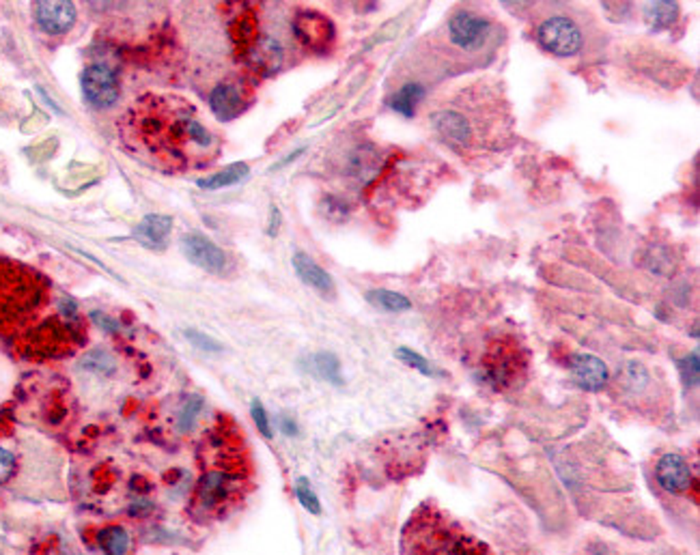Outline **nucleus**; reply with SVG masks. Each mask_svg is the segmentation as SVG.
<instances>
[{
    "label": "nucleus",
    "instance_id": "26",
    "mask_svg": "<svg viewBox=\"0 0 700 555\" xmlns=\"http://www.w3.org/2000/svg\"><path fill=\"white\" fill-rule=\"evenodd\" d=\"M619 384H623L627 392H640L645 390L646 384H649V373L646 369L638 362H629L623 369V373L619 375Z\"/></svg>",
    "mask_w": 700,
    "mask_h": 555
},
{
    "label": "nucleus",
    "instance_id": "25",
    "mask_svg": "<svg viewBox=\"0 0 700 555\" xmlns=\"http://www.w3.org/2000/svg\"><path fill=\"white\" fill-rule=\"evenodd\" d=\"M203 410V399L201 396L192 394L188 396L184 401V405H181L179 413H177V431L181 435H188L190 431H195L196 427V418L198 413Z\"/></svg>",
    "mask_w": 700,
    "mask_h": 555
},
{
    "label": "nucleus",
    "instance_id": "23",
    "mask_svg": "<svg viewBox=\"0 0 700 555\" xmlns=\"http://www.w3.org/2000/svg\"><path fill=\"white\" fill-rule=\"evenodd\" d=\"M367 302L373 303V306L379 308V311L393 312V314L407 312L412 308V302L407 300L405 295H401V293L390 291V289H373V291H369L367 293Z\"/></svg>",
    "mask_w": 700,
    "mask_h": 555
},
{
    "label": "nucleus",
    "instance_id": "2",
    "mask_svg": "<svg viewBox=\"0 0 700 555\" xmlns=\"http://www.w3.org/2000/svg\"><path fill=\"white\" fill-rule=\"evenodd\" d=\"M52 311V286L44 274L20 261L0 256V334L18 349L59 314Z\"/></svg>",
    "mask_w": 700,
    "mask_h": 555
},
{
    "label": "nucleus",
    "instance_id": "16",
    "mask_svg": "<svg viewBox=\"0 0 700 555\" xmlns=\"http://www.w3.org/2000/svg\"><path fill=\"white\" fill-rule=\"evenodd\" d=\"M429 123L433 125L438 134H442L446 140H453L457 145H470L472 143V125L466 119V114L457 112L453 108H442L431 112Z\"/></svg>",
    "mask_w": 700,
    "mask_h": 555
},
{
    "label": "nucleus",
    "instance_id": "37",
    "mask_svg": "<svg viewBox=\"0 0 700 555\" xmlns=\"http://www.w3.org/2000/svg\"><path fill=\"white\" fill-rule=\"evenodd\" d=\"M280 428H283V433L289 435V437H294V435H297V427H296V422L291 420V418H283V420H280Z\"/></svg>",
    "mask_w": 700,
    "mask_h": 555
},
{
    "label": "nucleus",
    "instance_id": "28",
    "mask_svg": "<svg viewBox=\"0 0 700 555\" xmlns=\"http://www.w3.org/2000/svg\"><path fill=\"white\" fill-rule=\"evenodd\" d=\"M679 375H681V381L686 387H696L700 379V360H698V351H692L688 353L686 358H681L677 362Z\"/></svg>",
    "mask_w": 700,
    "mask_h": 555
},
{
    "label": "nucleus",
    "instance_id": "7",
    "mask_svg": "<svg viewBox=\"0 0 700 555\" xmlns=\"http://www.w3.org/2000/svg\"><path fill=\"white\" fill-rule=\"evenodd\" d=\"M296 39L311 52H326L334 41V24L330 18L317 12H300L291 24Z\"/></svg>",
    "mask_w": 700,
    "mask_h": 555
},
{
    "label": "nucleus",
    "instance_id": "6",
    "mask_svg": "<svg viewBox=\"0 0 700 555\" xmlns=\"http://www.w3.org/2000/svg\"><path fill=\"white\" fill-rule=\"evenodd\" d=\"M537 39H539L543 50H547L554 56H561V59L576 56L584 46L579 26L565 15H552V18L543 20L537 29Z\"/></svg>",
    "mask_w": 700,
    "mask_h": 555
},
{
    "label": "nucleus",
    "instance_id": "32",
    "mask_svg": "<svg viewBox=\"0 0 700 555\" xmlns=\"http://www.w3.org/2000/svg\"><path fill=\"white\" fill-rule=\"evenodd\" d=\"M15 469H18V460L12 450L0 446V486H4L9 480L13 478Z\"/></svg>",
    "mask_w": 700,
    "mask_h": 555
},
{
    "label": "nucleus",
    "instance_id": "22",
    "mask_svg": "<svg viewBox=\"0 0 700 555\" xmlns=\"http://www.w3.org/2000/svg\"><path fill=\"white\" fill-rule=\"evenodd\" d=\"M248 164H244V162H238V164H231L227 166V169L216 172V175L207 177V179H198V187H203V190H221V187H229V186H235V183L244 181L248 177Z\"/></svg>",
    "mask_w": 700,
    "mask_h": 555
},
{
    "label": "nucleus",
    "instance_id": "3",
    "mask_svg": "<svg viewBox=\"0 0 700 555\" xmlns=\"http://www.w3.org/2000/svg\"><path fill=\"white\" fill-rule=\"evenodd\" d=\"M404 555H494L492 549L453 521L446 512L425 501L412 512L401 534Z\"/></svg>",
    "mask_w": 700,
    "mask_h": 555
},
{
    "label": "nucleus",
    "instance_id": "29",
    "mask_svg": "<svg viewBox=\"0 0 700 555\" xmlns=\"http://www.w3.org/2000/svg\"><path fill=\"white\" fill-rule=\"evenodd\" d=\"M296 497L302 504V508L311 512V515H321L320 497H317L315 491L311 489V483H308V478H304V476L296 480Z\"/></svg>",
    "mask_w": 700,
    "mask_h": 555
},
{
    "label": "nucleus",
    "instance_id": "33",
    "mask_svg": "<svg viewBox=\"0 0 700 555\" xmlns=\"http://www.w3.org/2000/svg\"><path fill=\"white\" fill-rule=\"evenodd\" d=\"M250 416H253V420H254V424H257V428H259V433L263 435L265 439H270L271 437V427H270V418H268V413H265V407L261 405V401H257L254 399L253 401V405H250Z\"/></svg>",
    "mask_w": 700,
    "mask_h": 555
},
{
    "label": "nucleus",
    "instance_id": "12",
    "mask_svg": "<svg viewBox=\"0 0 700 555\" xmlns=\"http://www.w3.org/2000/svg\"><path fill=\"white\" fill-rule=\"evenodd\" d=\"M569 370H571L576 384L587 392L604 390L610 379V370L604 360H599L597 355H590V353L571 355Z\"/></svg>",
    "mask_w": 700,
    "mask_h": 555
},
{
    "label": "nucleus",
    "instance_id": "24",
    "mask_svg": "<svg viewBox=\"0 0 700 555\" xmlns=\"http://www.w3.org/2000/svg\"><path fill=\"white\" fill-rule=\"evenodd\" d=\"M645 15L653 30H663L675 24L679 7L677 3H649L645 7Z\"/></svg>",
    "mask_w": 700,
    "mask_h": 555
},
{
    "label": "nucleus",
    "instance_id": "1",
    "mask_svg": "<svg viewBox=\"0 0 700 555\" xmlns=\"http://www.w3.org/2000/svg\"><path fill=\"white\" fill-rule=\"evenodd\" d=\"M128 153L166 175L205 169L218 153V138L198 121L196 108L177 95L138 97L119 123Z\"/></svg>",
    "mask_w": 700,
    "mask_h": 555
},
{
    "label": "nucleus",
    "instance_id": "21",
    "mask_svg": "<svg viewBox=\"0 0 700 555\" xmlns=\"http://www.w3.org/2000/svg\"><path fill=\"white\" fill-rule=\"evenodd\" d=\"M425 99V87L418 85V82H407L395 93L393 99H390V108L395 112H399L401 117H414L418 104Z\"/></svg>",
    "mask_w": 700,
    "mask_h": 555
},
{
    "label": "nucleus",
    "instance_id": "15",
    "mask_svg": "<svg viewBox=\"0 0 700 555\" xmlns=\"http://www.w3.org/2000/svg\"><path fill=\"white\" fill-rule=\"evenodd\" d=\"M35 18L48 35H65L76 22V7L74 3H67V0H62V3H38Z\"/></svg>",
    "mask_w": 700,
    "mask_h": 555
},
{
    "label": "nucleus",
    "instance_id": "31",
    "mask_svg": "<svg viewBox=\"0 0 700 555\" xmlns=\"http://www.w3.org/2000/svg\"><path fill=\"white\" fill-rule=\"evenodd\" d=\"M184 336L188 338V343H190L195 349L207 351V353H221L222 351V344L218 343L216 338L207 336L205 332H198V329H186Z\"/></svg>",
    "mask_w": 700,
    "mask_h": 555
},
{
    "label": "nucleus",
    "instance_id": "36",
    "mask_svg": "<svg viewBox=\"0 0 700 555\" xmlns=\"http://www.w3.org/2000/svg\"><path fill=\"white\" fill-rule=\"evenodd\" d=\"M279 228H280V211H279V207H271V211H270V227H268V233L271 235V237H274V235L279 233Z\"/></svg>",
    "mask_w": 700,
    "mask_h": 555
},
{
    "label": "nucleus",
    "instance_id": "38",
    "mask_svg": "<svg viewBox=\"0 0 700 555\" xmlns=\"http://www.w3.org/2000/svg\"><path fill=\"white\" fill-rule=\"evenodd\" d=\"M302 153H304V149H297V151H294V153H291L289 157H285V160H283V162H280V164H276V166H274V169H271V170H279V169H283V166H285V164H291V162H294V160H296V157H297V155H302Z\"/></svg>",
    "mask_w": 700,
    "mask_h": 555
},
{
    "label": "nucleus",
    "instance_id": "17",
    "mask_svg": "<svg viewBox=\"0 0 700 555\" xmlns=\"http://www.w3.org/2000/svg\"><path fill=\"white\" fill-rule=\"evenodd\" d=\"M172 227L171 216H160V213H151V216L143 218V222L134 228V239L138 244H143L145 248L151 250H164L169 244V235Z\"/></svg>",
    "mask_w": 700,
    "mask_h": 555
},
{
    "label": "nucleus",
    "instance_id": "5",
    "mask_svg": "<svg viewBox=\"0 0 700 555\" xmlns=\"http://www.w3.org/2000/svg\"><path fill=\"white\" fill-rule=\"evenodd\" d=\"M526 370V360L521 355V349L517 344L498 343L485 358L480 366L479 379L492 385L494 390H506L513 387L521 379Z\"/></svg>",
    "mask_w": 700,
    "mask_h": 555
},
{
    "label": "nucleus",
    "instance_id": "19",
    "mask_svg": "<svg viewBox=\"0 0 700 555\" xmlns=\"http://www.w3.org/2000/svg\"><path fill=\"white\" fill-rule=\"evenodd\" d=\"M96 543L104 555H128L132 536L123 526H106L96 534Z\"/></svg>",
    "mask_w": 700,
    "mask_h": 555
},
{
    "label": "nucleus",
    "instance_id": "27",
    "mask_svg": "<svg viewBox=\"0 0 700 555\" xmlns=\"http://www.w3.org/2000/svg\"><path fill=\"white\" fill-rule=\"evenodd\" d=\"M396 358L401 360L405 366H410V369L418 370L421 375L425 377H444L442 370H436L433 366L429 364V360L422 358L421 353H416L414 349H407V347H399L396 349Z\"/></svg>",
    "mask_w": 700,
    "mask_h": 555
},
{
    "label": "nucleus",
    "instance_id": "20",
    "mask_svg": "<svg viewBox=\"0 0 700 555\" xmlns=\"http://www.w3.org/2000/svg\"><path fill=\"white\" fill-rule=\"evenodd\" d=\"M306 369L311 370L317 379L328 381L332 385H343V375H341V362L338 358L330 351H320V353H312L311 358L306 360Z\"/></svg>",
    "mask_w": 700,
    "mask_h": 555
},
{
    "label": "nucleus",
    "instance_id": "35",
    "mask_svg": "<svg viewBox=\"0 0 700 555\" xmlns=\"http://www.w3.org/2000/svg\"><path fill=\"white\" fill-rule=\"evenodd\" d=\"M129 517H134V519H145V517H149L151 512H154V501L149 500H138L134 501L132 506H129Z\"/></svg>",
    "mask_w": 700,
    "mask_h": 555
},
{
    "label": "nucleus",
    "instance_id": "30",
    "mask_svg": "<svg viewBox=\"0 0 700 555\" xmlns=\"http://www.w3.org/2000/svg\"><path fill=\"white\" fill-rule=\"evenodd\" d=\"M80 366L87 370H93V373L111 375L114 370V360L106 353V351L99 349V351H91V353H87L85 358H82Z\"/></svg>",
    "mask_w": 700,
    "mask_h": 555
},
{
    "label": "nucleus",
    "instance_id": "18",
    "mask_svg": "<svg viewBox=\"0 0 700 555\" xmlns=\"http://www.w3.org/2000/svg\"><path fill=\"white\" fill-rule=\"evenodd\" d=\"M291 263H294L296 274L302 282H304V285L311 286V289L320 291L321 295H332L334 293L332 276L328 274L323 267L317 265L311 256L304 253H296L294 259H291Z\"/></svg>",
    "mask_w": 700,
    "mask_h": 555
},
{
    "label": "nucleus",
    "instance_id": "9",
    "mask_svg": "<svg viewBox=\"0 0 700 555\" xmlns=\"http://www.w3.org/2000/svg\"><path fill=\"white\" fill-rule=\"evenodd\" d=\"M82 93L96 108H111L119 99V80L106 65H88L82 73Z\"/></svg>",
    "mask_w": 700,
    "mask_h": 555
},
{
    "label": "nucleus",
    "instance_id": "10",
    "mask_svg": "<svg viewBox=\"0 0 700 555\" xmlns=\"http://www.w3.org/2000/svg\"><path fill=\"white\" fill-rule=\"evenodd\" d=\"M181 245H184V253L190 259V263L209 271V274H222L227 269V254L205 235L188 233L181 239Z\"/></svg>",
    "mask_w": 700,
    "mask_h": 555
},
{
    "label": "nucleus",
    "instance_id": "8",
    "mask_svg": "<svg viewBox=\"0 0 700 555\" xmlns=\"http://www.w3.org/2000/svg\"><path fill=\"white\" fill-rule=\"evenodd\" d=\"M489 33H492V22L466 9L453 13V18L448 20V37L462 50H479Z\"/></svg>",
    "mask_w": 700,
    "mask_h": 555
},
{
    "label": "nucleus",
    "instance_id": "34",
    "mask_svg": "<svg viewBox=\"0 0 700 555\" xmlns=\"http://www.w3.org/2000/svg\"><path fill=\"white\" fill-rule=\"evenodd\" d=\"M91 319L99 329H104V332H108V334H114L121 329L119 321H114V319H111L108 314H104V312H91Z\"/></svg>",
    "mask_w": 700,
    "mask_h": 555
},
{
    "label": "nucleus",
    "instance_id": "14",
    "mask_svg": "<svg viewBox=\"0 0 700 555\" xmlns=\"http://www.w3.org/2000/svg\"><path fill=\"white\" fill-rule=\"evenodd\" d=\"M655 476L657 483H660L662 489L668 491V493H686L689 486H692V469H689L688 460L683 459L681 454H663L660 463H657Z\"/></svg>",
    "mask_w": 700,
    "mask_h": 555
},
{
    "label": "nucleus",
    "instance_id": "11",
    "mask_svg": "<svg viewBox=\"0 0 700 555\" xmlns=\"http://www.w3.org/2000/svg\"><path fill=\"white\" fill-rule=\"evenodd\" d=\"M242 59L246 61L254 71L261 73V76H274L276 71H280V67H283L285 62L283 44H280L279 39H274V37L259 35L257 41L244 52Z\"/></svg>",
    "mask_w": 700,
    "mask_h": 555
},
{
    "label": "nucleus",
    "instance_id": "4",
    "mask_svg": "<svg viewBox=\"0 0 700 555\" xmlns=\"http://www.w3.org/2000/svg\"><path fill=\"white\" fill-rule=\"evenodd\" d=\"M242 474L224 469H205L192 495V515L196 519H216L231 510L242 497Z\"/></svg>",
    "mask_w": 700,
    "mask_h": 555
},
{
    "label": "nucleus",
    "instance_id": "13",
    "mask_svg": "<svg viewBox=\"0 0 700 555\" xmlns=\"http://www.w3.org/2000/svg\"><path fill=\"white\" fill-rule=\"evenodd\" d=\"M209 106H212L218 121H233V119L239 117L248 106L246 88L239 87L238 82H222V85H218L212 91V95H209Z\"/></svg>",
    "mask_w": 700,
    "mask_h": 555
}]
</instances>
